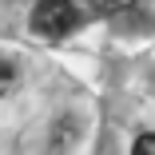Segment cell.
I'll return each instance as SVG.
<instances>
[{"instance_id":"obj_3","label":"cell","mask_w":155,"mask_h":155,"mask_svg":"<svg viewBox=\"0 0 155 155\" xmlns=\"http://www.w3.org/2000/svg\"><path fill=\"white\" fill-rule=\"evenodd\" d=\"M131 155H155V131H143V135L131 143Z\"/></svg>"},{"instance_id":"obj_4","label":"cell","mask_w":155,"mask_h":155,"mask_svg":"<svg viewBox=\"0 0 155 155\" xmlns=\"http://www.w3.org/2000/svg\"><path fill=\"white\" fill-rule=\"evenodd\" d=\"M12 84H16V68L8 64V60H0V96L12 91Z\"/></svg>"},{"instance_id":"obj_2","label":"cell","mask_w":155,"mask_h":155,"mask_svg":"<svg viewBox=\"0 0 155 155\" xmlns=\"http://www.w3.org/2000/svg\"><path fill=\"white\" fill-rule=\"evenodd\" d=\"M127 4H135V0H91V12H96V16H115Z\"/></svg>"},{"instance_id":"obj_1","label":"cell","mask_w":155,"mask_h":155,"mask_svg":"<svg viewBox=\"0 0 155 155\" xmlns=\"http://www.w3.org/2000/svg\"><path fill=\"white\" fill-rule=\"evenodd\" d=\"M80 8L72 4V0H40V4L32 8V28L40 36L48 40H60V36H72L80 28Z\"/></svg>"}]
</instances>
